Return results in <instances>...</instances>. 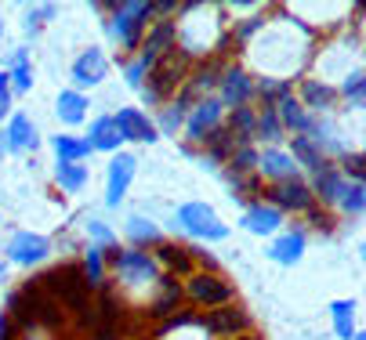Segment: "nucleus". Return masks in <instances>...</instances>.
Listing matches in <instances>:
<instances>
[{
	"mask_svg": "<svg viewBox=\"0 0 366 340\" xmlns=\"http://www.w3.org/2000/svg\"><path fill=\"white\" fill-rule=\"evenodd\" d=\"M106 11L113 15L109 19V29L120 43L124 55H138V43L145 36V29L156 22L152 15V4L149 0H120V4H106Z\"/></svg>",
	"mask_w": 366,
	"mask_h": 340,
	"instance_id": "1",
	"label": "nucleus"
},
{
	"mask_svg": "<svg viewBox=\"0 0 366 340\" xmlns=\"http://www.w3.org/2000/svg\"><path fill=\"white\" fill-rule=\"evenodd\" d=\"M174 225L185 235L203 239V242H225L229 239V225L218 217V210L211 203H182L174 210Z\"/></svg>",
	"mask_w": 366,
	"mask_h": 340,
	"instance_id": "2",
	"label": "nucleus"
},
{
	"mask_svg": "<svg viewBox=\"0 0 366 340\" xmlns=\"http://www.w3.org/2000/svg\"><path fill=\"white\" fill-rule=\"evenodd\" d=\"M182 294L196 308H225V304H236V289L218 272H189Z\"/></svg>",
	"mask_w": 366,
	"mask_h": 340,
	"instance_id": "3",
	"label": "nucleus"
},
{
	"mask_svg": "<svg viewBox=\"0 0 366 340\" xmlns=\"http://www.w3.org/2000/svg\"><path fill=\"white\" fill-rule=\"evenodd\" d=\"M265 192V200L269 207H276L283 217L287 214H308L312 207H316V196H312V188H308V177H287V181H276V185H265L261 188Z\"/></svg>",
	"mask_w": 366,
	"mask_h": 340,
	"instance_id": "4",
	"label": "nucleus"
},
{
	"mask_svg": "<svg viewBox=\"0 0 366 340\" xmlns=\"http://www.w3.org/2000/svg\"><path fill=\"white\" fill-rule=\"evenodd\" d=\"M214 98L229 109H243L254 102V73H247L239 62H229L222 66V80H218V91H214Z\"/></svg>",
	"mask_w": 366,
	"mask_h": 340,
	"instance_id": "5",
	"label": "nucleus"
},
{
	"mask_svg": "<svg viewBox=\"0 0 366 340\" xmlns=\"http://www.w3.org/2000/svg\"><path fill=\"white\" fill-rule=\"evenodd\" d=\"M294 98L305 105L308 116H334V109L341 105V102H337V87L327 83L323 76H301Z\"/></svg>",
	"mask_w": 366,
	"mask_h": 340,
	"instance_id": "6",
	"label": "nucleus"
},
{
	"mask_svg": "<svg viewBox=\"0 0 366 340\" xmlns=\"http://www.w3.org/2000/svg\"><path fill=\"white\" fill-rule=\"evenodd\" d=\"M174 47H178L174 19H156V22L145 29V36H142V43H138V55H134V58H138L145 69H152L164 55H171Z\"/></svg>",
	"mask_w": 366,
	"mask_h": 340,
	"instance_id": "7",
	"label": "nucleus"
},
{
	"mask_svg": "<svg viewBox=\"0 0 366 340\" xmlns=\"http://www.w3.org/2000/svg\"><path fill=\"white\" fill-rule=\"evenodd\" d=\"M225 123V105L214 98V94H211V98H199L192 109H189V116H185V138L192 141V145H203L207 138H211L218 127Z\"/></svg>",
	"mask_w": 366,
	"mask_h": 340,
	"instance_id": "8",
	"label": "nucleus"
},
{
	"mask_svg": "<svg viewBox=\"0 0 366 340\" xmlns=\"http://www.w3.org/2000/svg\"><path fill=\"white\" fill-rule=\"evenodd\" d=\"M8 261L19 264V268H36L51 257V239L40 235V232H15L4 247Z\"/></svg>",
	"mask_w": 366,
	"mask_h": 340,
	"instance_id": "9",
	"label": "nucleus"
},
{
	"mask_svg": "<svg viewBox=\"0 0 366 340\" xmlns=\"http://www.w3.org/2000/svg\"><path fill=\"white\" fill-rule=\"evenodd\" d=\"M134 174H138V160L131 153L109 156V170H106V207L109 210H117L127 200V192L134 185Z\"/></svg>",
	"mask_w": 366,
	"mask_h": 340,
	"instance_id": "10",
	"label": "nucleus"
},
{
	"mask_svg": "<svg viewBox=\"0 0 366 340\" xmlns=\"http://www.w3.org/2000/svg\"><path fill=\"white\" fill-rule=\"evenodd\" d=\"M69 76H73V91H80V94H84L87 87L106 83V76H109V55L102 51V47H87V51L76 55Z\"/></svg>",
	"mask_w": 366,
	"mask_h": 340,
	"instance_id": "11",
	"label": "nucleus"
},
{
	"mask_svg": "<svg viewBox=\"0 0 366 340\" xmlns=\"http://www.w3.org/2000/svg\"><path fill=\"white\" fill-rule=\"evenodd\" d=\"M305 250H308V232H305V228H283V232L272 235V242L265 247V257H269L272 264L294 268V264H301Z\"/></svg>",
	"mask_w": 366,
	"mask_h": 340,
	"instance_id": "12",
	"label": "nucleus"
},
{
	"mask_svg": "<svg viewBox=\"0 0 366 340\" xmlns=\"http://www.w3.org/2000/svg\"><path fill=\"white\" fill-rule=\"evenodd\" d=\"M196 326L211 336H236L250 329V315L236 304H225V308H211L207 315H196Z\"/></svg>",
	"mask_w": 366,
	"mask_h": 340,
	"instance_id": "13",
	"label": "nucleus"
},
{
	"mask_svg": "<svg viewBox=\"0 0 366 340\" xmlns=\"http://www.w3.org/2000/svg\"><path fill=\"white\" fill-rule=\"evenodd\" d=\"M283 225H287V217H283L276 207H269L265 200H250V203L243 207V217H239V228L250 232V235H261V239L283 232Z\"/></svg>",
	"mask_w": 366,
	"mask_h": 340,
	"instance_id": "14",
	"label": "nucleus"
},
{
	"mask_svg": "<svg viewBox=\"0 0 366 340\" xmlns=\"http://www.w3.org/2000/svg\"><path fill=\"white\" fill-rule=\"evenodd\" d=\"M117 127H120V138L124 141H138V145H152V141H160V134H156V123L149 113L134 109V105H124L120 113H113Z\"/></svg>",
	"mask_w": 366,
	"mask_h": 340,
	"instance_id": "15",
	"label": "nucleus"
},
{
	"mask_svg": "<svg viewBox=\"0 0 366 340\" xmlns=\"http://www.w3.org/2000/svg\"><path fill=\"white\" fill-rule=\"evenodd\" d=\"M4 141H8V153H36L40 149V130L36 123L26 116V113H11L8 116V127H4Z\"/></svg>",
	"mask_w": 366,
	"mask_h": 340,
	"instance_id": "16",
	"label": "nucleus"
},
{
	"mask_svg": "<svg viewBox=\"0 0 366 340\" xmlns=\"http://www.w3.org/2000/svg\"><path fill=\"white\" fill-rule=\"evenodd\" d=\"M8 73V87L11 94H29L33 91V80H36V69H33V58H29V47H15V51L4 55V66Z\"/></svg>",
	"mask_w": 366,
	"mask_h": 340,
	"instance_id": "17",
	"label": "nucleus"
},
{
	"mask_svg": "<svg viewBox=\"0 0 366 340\" xmlns=\"http://www.w3.org/2000/svg\"><path fill=\"white\" fill-rule=\"evenodd\" d=\"M254 174L265 177L269 185H276V181L297 177L301 170L294 167V160H290L287 149H257V170H254Z\"/></svg>",
	"mask_w": 366,
	"mask_h": 340,
	"instance_id": "18",
	"label": "nucleus"
},
{
	"mask_svg": "<svg viewBox=\"0 0 366 340\" xmlns=\"http://www.w3.org/2000/svg\"><path fill=\"white\" fill-rule=\"evenodd\" d=\"M345 185H348V181L341 177V170H337V163H334V160H330L323 170L308 174V188H312V196H316V207H320V203H323V207H334Z\"/></svg>",
	"mask_w": 366,
	"mask_h": 340,
	"instance_id": "19",
	"label": "nucleus"
},
{
	"mask_svg": "<svg viewBox=\"0 0 366 340\" xmlns=\"http://www.w3.org/2000/svg\"><path fill=\"white\" fill-rule=\"evenodd\" d=\"M84 141L91 145V153H109V156H117V153H120V145H124L120 127H117L113 116H94L91 127H87V138H84Z\"/></svg>",
	"mask_w": 366,
	"mask_h": 340,
	"instance_id": "20",
	"label": "nucleus"
},
{
	"mask_svg": "<svg viewBox=\"0 0 366 340\" xmlns=\"http://www.w3.org/2000/svg\"><path fill=\"white\" fill-rule=\"evenodd\" d=\"M87 113H91V98H87V94H80V91H73V87L59 91L55 116H59L62 127H80V123L87 120Z\"/></svg>",
	"mask_w": 366,
	"mask_h": 340,
	"instance_id": "21",
	"label": "nucleus"
},
{
	"mask_svg": "<svg viewBox=\"0 0 366 340\" xmlns=\"http://www.w3.org/2000/svg\"><path fill=\"white\" fill-rule=\"evenodd\" d=\"M287 153H290L294 167H297V170H308V174H316V170H323V167L330 163V160L320 153V145L308 141L305 134H294V138L287 141Z\"/></svg>",
	"mask_w": 366,
	"mask_h": 340,
	"instance_id": "22",
	"label": "nucleus"
},
{
	"mask_svg": "<svg viewBox=\"0 0 366 340\" xmlns=\"http://www.w3.org/2000/svg\"><path fill=\"white\" fill-rule=\"evenodd\" d=\"M283 123L276 116V109H254V145L261 141L265 149H283Z\"/></svg>",
	"mask_w": 366,
	"mask_h": 340,
	"instance_id": "23",
	"label": "nucleus"
},
{
	"mask_svg": "<svg viewBox=\"0 0 366 340\" xmlns=\"http://www.w3.org/2000/svg\"><path fill=\"white\" fill-rule=\"evenodd\" d=\"M287 94H294V80L287 76H254V98L261 109H276Z\"/></svg>",
	"mask_w": 366,
	"mask_h": 340,
	"instance_id": "24",
	"label": "nucleus"
},
{
	"mask_svg": "<svg viewBox=\"0 0 366 340\" xmlns=\"http://www.w3.org/2000/svg\"><path fill=\"white\" fill-rule=\"evenodd\" d=\"M152 257H156V264H160L164 275H171V272H182V275L196 272L189 247H178V242H160V247L152 250Z\"/></svg>",
	"mask_w": 366,
	"mask_h": 340,
	"instance_id": "25",
	"label": "nucleus"
},
{
	"mask_svg": "<svg viewBox=\"0 0 366 340\" xmlns=\"http://www.w3.org/2000/svg\"><path fill=\"white\" fill-rule=\"evenodd\" d=\"M76 268H80V279H84L87 289H102V286H106V275H109L106 247H87V250H84V261H80Z\"/></svg>",
	"mask_w": 366,
	"mask_h": 340,
	"instance_id": "26",
	"label": "nucleus"
},
{
	"mask_svg": "<svg viewBox=\"0 0 366 340\" xmlns=\"http://www.w3.org/2000/svg\"><path fill=\"white\" fill-rule=\"evenodd\" d=\"M160 294H156L152 301H149V315H156V319H164V315H174V308L185 301V294H182V286H178V279L174 275H164L160 279Z\"/></svg>",
	"mask_w": 366,
	"mask_h": 340,
	"instance_id": "27",
	"label": "nucleus"
},
{
	"mask_svg": "<svg viewBox=\"0 0 366 340\" xmlns=\"http://www.w3.org/2000/svg\"><path fill=\"white\" fill-rule=\"evenodd\" d=\"M124 232H127V239L134 242V250H142V247H160V242H164L160 225L149 221V217H142V214H131V217L124 221Z\"/></svg>",
	"mask_w": 366,
	"mask_h": 340,
	"instance_id": "28",
	"label": "nucleus"
},
{
	"mask_svg": "<svg viewBox=\"0 0 366 340\" xmlns=\"http://www.w3.org/2000/svg\"><path fill=\"white\" fill-rule=\"evenodd\" d=\"M337 102H345V109L362 113V105H366V73H362V66H355L352 73H345V76H341Z\"/></svg>",
	"mask_w": 366,
	"mask_h": 340,
	"instance_id": "29",
	"label": "nucleus"
},
{
	"mask_svg": "<svg viewBox=\"0 0 366 340\" xmlns=\"http://www.w3.org/2000/svg\"><path fill=\"white\" fill-rule=\"evenodd\" d=\"M276 116H280V123H283L287 138H294V134H305V130H308V123H312V116L305 113V105L294 98V94H287V98L276 105Z\"/></svg>",
	"mask_w": 366,
	"mask_h": 340,
	"instance_id": "30",
	"label": "nucleus"
},
{
	"mask_svg": "<svg viewBox=\"0 0 366 340\" xmlns=\"http://www.w3.org/2000/svg\"><path fill=\"white\" fill-rule=\"evenodd\" d=\"M51 149H55V163H84L91 156V145L73 134H51Z\"/></svg>",
	"mask_w": 366,
	"mask_h": 340,
	"instance_id": "31",
	"label": "nucleus"
},
{
	"mask_svg": "<svg viewBox=\"0 0 366 340\" xmlns=\"http://www.w3.org/2000/svg\"><path fill=\"white\" fill-rule=\"evenodd\" d=\"M185 116H189V105H182L178 98H171V102H164L160 105V113H156V134H167V138H178V130L185 127Z\"/></svg>",
	"mask_w": 366,
	"mask_h": 340,
	"instance_id": "32",
	"label": "nucleus"
},
{
	"mask_svg": "<svg viewBox=\"0 0 366 340\" xmlns=\"http://www.w3.org/2000/svg\"><path fill=\"white\" fill-rule=\"evenodd\" d=\"M337 210H341V217H362L366 214V185L362 181H348L345 188H341V196H337V203H334Z\"/></svg>",
	"mask_w": 366,
	"mask_h": 340,
	"instance_id": "33",
	"label": "nucleus"
},
{
	"mask_svg": "<svg viewBox=\"0 0 366 340\" xmlns=\"http://www.w3.org/2000/svg\"><path fill=\"white\" fill-rule=\"evenodd\" d=\"M91 181V170L87 163H55V185L62 192H69V196H76V192H84V185Z\"/></svg>",
	"mask_w": 366,
	"mask_h": 340,
	"instance_id": "34",
	"label": "nucleus"
},
{
	"mask_svg": "<svg viewBox=\"0 0 366 340\" xmlns=\"http://www.w3.org/2000/svg\"><path fill=\"white\" fill-rule=\"evenodd\" d=\"M330 322H334V333L341 336V340H348L359 326V304L355 301H334L330 304Z\"/></svg>",
	"mask_w": 366,
	"mask_h": 340,
	"instance_id": "35",
	"label": "nucleus"
},
{
	"mask_svg": "<svg viewBox=\"0 0 366 340\" xmlns=\"http://www.w3.org/2000/svg\"><path fill=\"white\" fill-rule=\"evenodd\" d=\"M55 15H59V4H29V8H26V33L36 36Z\"/></svg>",
	"mask_w": 366,
	"mask_h": 340,
	"instance_id": "36",
	"label": "nucleus"
},
{
	"mask_svg": "<svg viewBox=\"0 0 366 340\" xmlns=\"http://www.w3.org/2000/svg\"><path fill=\"white\" fill-rule=\"evenodd\" d=\"M337 170H341L345 181H362V177H366V160H362V153H359V149H355V153H345L341 163H337Z\"/></svg>",
	"mask_w": 366,
	"mask_h": 340,
	"instance_id": "37",
	"label": "nucleus"
},
{
	"mask_svg": "<svg viewBox=\"0 0 366 340\" xmlns=\"http://www.w3.org/2000/svg\"><path fill=\"white\" fill-rule=\"evenodd\" d=\"M87 239H91V247H117V232L106 225V221H98V217H91L87 225Z\"/></svg>",
	"mask_w": 366,
	"mask_h": 340,
	"instance_id": "38",
	"label": "nucleus"
},
{
	"mask_svg": "<svg viewBox=\"0 0 366 340\" xmlns=\"http://www.w3.org/2000/svg\"><path fill=\"white\" fill-rule=\"evenodd\" d=\"M145 76H149V69H145L138 58H127V62H124V83H127L131 91H142Z\"/></svg>",
	"mask_w": 366,
	"mask_h": 340,
	"instance_id": "39",
	"label": "nucleus"
},
{
	"mask_svg": "<svg viewBox=\"0 0 366 340\" xmlns=\"http://www.w3.org/2000/svg\"><path fill=\"white\" fill-rule=\"evenodd\" d=\"M11 105H15V94H11V87H0V123H4V120L11 116Z\"/></svg>",
	"mask_w": 366,
	"mask_h": 340,
	"instance_id": "40",
	"label": "nucleus"
},
{
	"mask_svg": "<svg viewBox=\"0 0 366 340\" xmlns=\"http://www.w3.org/2000/svg\"><path fill=\"white\" fill-rule=\"evenodd\" d=\"M15 333H19L15 319H11L8 311H0V340H15Z\"/></svg>",
	"mask_w": 366,
	"mask_h": 340,
	"instance_id": "41",
	"label": "nucleus"
},
{
	"mask_svg": "<svg viewBox=\"0 0 366 340\" xmlns=\"http://www.w3.org/2000/svg\"><path fill=\"white\" fill-rule=\"evenodd\" d=\"M0 156H8V141H4V130H0Z\"/></svg>",
	"mask_w": 366,
	"mask_h": 340,
	"instance_id": "42",
	"label": "nucleus"
},
{
	"mask_svg": "<svg viewBox=\"0 0 366 340\" xmlns=\"http://www.w3.org/2000/svg\"><path fill=\"white\" fill-rule=\"evenodd\" d=\"M8 279V264H4V257H0V282Z\"/></svg>",
	"mask_w": 366,
	"mask_h": 340,
	"instance_id": "43",
	"label": "nucleus"
},
{
	"mask_svg": "<svg viewBox=\"0 0 366 340\" xmlns=\"http://www.w3.org/2000/svg\"><path fill=\"white\" fill-rule=\"evenodd\" d=\"M348 340H366V333H362V329H355V333H352Z\"/></svg>",
	"mask_w": 366,
	"mask_h": 340,
	"instance_id": "44",
	"label": "nucleus"
},
{
	"mask_svg": "<svg viewBox=\"0 0 366 340\" xmlns=\"http://www.w3.org/2000/svg\"><path fill=\"white\" fill-rule=\"evenodd\" d=\"M232 340H261V336H254V333H247V336H232Z\"/></svg>",
	"mask_w": 366,
	"mask_h": 340,
	"instance_id": "45",
	"label": "nucleus"
},
{
	"mask_svg": "<svg viewBox=\"0 0 366 340\" xmlns=\"http://www.w3.org/2000/svg\"><path fill=\"white\" fill-rule=\"evenodd\" d=\"M0 40H4V22H0Z\"/></svg>",
	"mask_w": 366,
	"mask_h": 340,
	"instance_id": "46",
	"label": "nucleus"
}]
</instances>
